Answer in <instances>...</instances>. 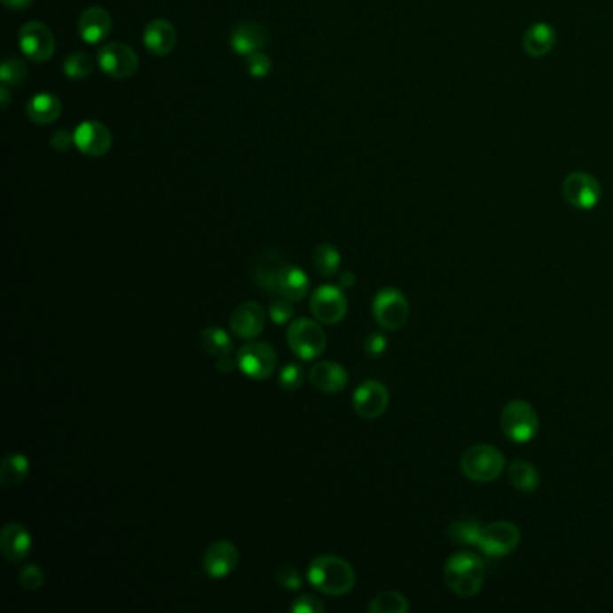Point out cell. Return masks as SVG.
Wrapping results in <instances>:
<instances>
[{"label": "cell", "mask_w": 613, "mask_h": 613, "mask_svg": "<svg viewBox=\"0 0 613 613\" xmlns=\"http://www.w3.org/2000/svg\"><path fill=\"white\" fill-rule=\"evenodd\" d=\"M28 117L36 124H51L61 114V101L52 94H36L26 106Z\"/></svg>", "instance_id": "25"}, {"label": "cell", "mask_w": 613, "mask_h": 613, "mask_svg": "<svg viewBox=\"0 0 613 613\" xmlns=\"http://www.w3.org/2000/svg\"><path fill=\"white\" fill-rule=\"evenodd\" d=\"M520 543V529L513 522H493L481 529L476 547L491 558H502L513 553Z\"/></svg>", "instance_id": "8"}, {"label": "cell", "mask_w": 613, "mask_h": 613, "mask_svg": "<svg viewBox=\"0 0 613 613\" xmlns=\"http://www.w3.org/2000/svg\"><path fill=\"white\" fill-rule=\"evenodd\" d=\"M0 94H3V108H6L8 103H10V94H8V87L6 85L0 89Z\"/></svg>", "instance_id": "45"}, {"label": "cell", "mask_w": 613, "mask_h": 613, "mask_svg": "<svg viewBox=\"0 0 613 613\" xmlns=\"http://www.w3.org/2000/svg\"><path fill=\"white\" fill-rule=\"evenodd\" d=\"M78 29H80V36H82L83 42L92 43V45L99 43L112 31V17L103 8H98V6L96 8H89L80 17Z\"/></svg>", "instance_id": "21"}, {"label": "cell", "mask_w": 613, "mask_h": 613, "mask_svg": "<svg viewBox=\"0 0 613 613\" xmlns=\"http://www.w3.org/2000/svg\"><path fill=\"white\" fill-rule=\"evenodd\" d=\"M563 198L570 203L572 208L576 209H593L599 200H601V185L597 182V178H593L588 173H570L565 180H563Z\"/></svg>", "instance_id": "11"}, {"label": "cell", "mask_w": 613, "mask_h": 613, "mask_svg": "<svg viewBox=\"0 0 613 613\" xmlns=\"http://www.w3.org/2000/svg\"><path fill=\"white\" fill-rule=\"evenodd\" d=\"M63 71L71 80H85L94 73V59L85 52L69 54L63 61Z\"/></svg>", "instance_id": "30"}, {"label": "cell", "mask_w": 613, "mask_h": 613, "mask_svg": "<svg viewBox=\"0 0 613 613\" xmlns=\"http://www.w3.org/2000/svg\"><path fill=\"white\" fill-rule=\"evenodd\" d=\"M484 563L471 553L453 554L444 565V581L448 588L459 597H473L483 590Z\"/></svg>", "instance_id": "2"}, {"label": "cell", "mask_w": 613, "mask_h": 613, "mask_svg": "<svg viewBox=\"0 0 613 613\" xmlns=\"http://www.w3.org/2000/svg\"><path fill=\"white\" fill-rule=\"evenodd\" d=\"M264 322H266L264 310L261 308V304L254 301L241 303L231 315V329L234 331L236 336L245 338V340H252L259 336L264 329Z\"/></svg>", "instance_id": "16"}, {"label": "cell", "mask_w": 613, "mask_h": 613, "mask_svg": "<svg viewBox=\"0 0 613 613\" xmlns=\"http://www.w3.org/2000/svg\"><path fill=\"white\" fill-rule=\"evenodd\" d=\"M324 609L326 606L322 604V601H318L313 595H303L295 599V602L292 604L294 613H322Z\"/></svg>", "instance_id": "39"}, {"label": "cell", "mask_w": 613, "mask_h": 613, "mask_svg": "<svg viewBox=\"0 0 613 613\" xmlns=\"http://www.w3.org/2000/svg\"><path fill=\"white\" fill-rule=\"evenodd\" d=\"M240 562L236 545L229 539H218L211 543L203 554V570L213 579H224L234 572Z\"/></svg>", "instance_id": "14"}, {"label": "cell", "mask_w": 613, "mask_h": 613, "mask_svg": "<svg viewBox=\"0 0 613 613\" xmlns=\"http://www.w3.org/2000/svg\"><path fill=\"white\" fill-rule=\"evenodd\" d=\"M308 581L326 595H346L353 590L357 576L353 567L338 556H317L308 567Z\"/></svg>", "instance_id": "1"}, {"label": "cell", "mask_w": 613, "mask_h": 613, "mask_svg": "<svg viewBox=\"0 0 613 613\" xmlns=\"http://www.w3.org/2000/svg\"><path fill=\"white\" fill-rule=\"evenodd\" d=\"M311 313L320 324H338L348 315V299L342 288L324 285L311 295Z\"/></svg>", "instance_id": "10"}, {"label": "cell", "mask_w": 613, "mask_h": 613, "mask_svg": "<svg viewBox=\"0 0 613 613\" xmlns=\"http://www.w3.org/2000/svg\"><path fill=\"white\" fill-rule=\"evenodd\" d=\"M481 529L483 527H479L475 522H455L450 525L448 536L457 545H476Z\"/></svg>", "instance_id": "33"}, {"label": "cell", "mask_w": 613, "mask_h": 613, "mask_svg": "<svg viewBox=\"0 0 613 613\" xmlns=\"http://www.w3.org/2000/svg\"><path fill=\"white\" fill-rule=\"evenodd\" d=\"M268 43V31L257 22H241L231 35V47L240 56L259 52Z\"/></svg>", "instance_id": "20"}, {"label": "cell", "mask_w": 613, "mask_h": 613, "mask_svg": "<svg viewBox=\"0 0 613 613\" xmlns=\"http://www.w3.org/2000/svg\"><path fill=\"white\" fill-rule=\"evenodd\" d=\"M3 4L10 10H28L31 4H33V0H3Z\"/></svg>", "instance_id": "43"}, {"label": "cell", "mask_w": 613, "mask_h": 613, "mask_svg": "<svg viewBox=\"0 0 613 613\" xmlns=\"http://www.w3.org/2000/svg\"><path fill=\"white\" fill-rule=\"evenodd\" d=\"M371 613H406L408 601L399 592H383L369 604Z\"/></svg>", "instance_id": "31"}, {"label": "cell", "mask_w": 613, "mask_h": 613, "mask_svg": "<svg viewBox=\"0 0 613 613\" xmlns=\"http://www.w3.org/2000/svg\"><path fill=\"white\" fill-rule=\"evenodd\" d=\"M247 71L252 78H264L271 71V61L264 52H254L247 56Z\"/></svg>", "instance_id": "37"}, {"label": "cell", "mask_w": 613, "mask_h": 613, "mask_svg": "<svg viewBox=\"0 0 613 613\" xmlns=\"http://www.w3.org/2000/svg\"><path fill=\"white\" fill-rule=\"evenodd\" d=\"M500 428L509 441L523 444L538 436L539 418L527 401L515 399L504 406L500 416Z\"/></svg>", "instance_id": "5"}, {"label": "cell", "mask_w": 613, "mask_h": 613, "mask_svg": "<svg viewBox=\"0 0 613 613\" xmlns=\"http://www.w3.org/2000/svg\"><path fill=\"white\" fill-rule=\"evenodd\" d=\"M75 146L87 157H103L112 146V133L98 121H85L75 131Z\"/></svg>", "instance_id": "15"}, {"label": "cell", "mask_w": 613, "mask_h": 613, "mask_svg": "<svg viewBox=\"0 0 613 613\" xmlns=\"http://www.w3.org/2000/svg\"><path fill=\"white\" fill-rule=\"evenodd\" d=\"M285 268H287V261H285L283 254L279 250L268 248L255 261L254 279L266 292H274L276 294Z\"/></svg>", "instance_id": "17"}, {"label": "cell", "mask_w": 613, "mask_h": 613, "mask_svg": "<svg viewBox=\"0 0 613 613\" xmlns=\"http://www.w3.org/2000/svg\"><path fill=\"white\" fill-rule=\"evenodd\" d=\"M340 263H342L340 252L333 245H329V243H324V245L317 247L315 252H313V264L318 270V274L324 276V278L334 276L336 271H338V268H340Z\"/></svg>", "instance_id": "29"}, {"label": "cell", "mask_w": 613, "mask_h": 613, "mask_svg": "<svg viewBox=\"0 0 613 613\" xmlns=\"http://www.w3.org/2000/svg\"><path fill=\"white\" fill-rule=\"evenodd\" d=\"M310 381L324 394H338L348 387V371L334 362H318L310 371Z\"/></svg>", "instance_id": "19"}, {"label": "cell", "mask_w": 613, "mask_h": 613, "mask_svg": "<svg viewBox=\"0 0 613 613\" xmlns=\"http://www.w3.org/2000/svg\"><path fill=\"white\" fill-rule=\"evenodd\" d=\"M268 311H270V318L276 324H285L294 317V301L276 294L274 301L270 303Z\"/></svg>", "instance_id": "34"}, {"label": "cell", "mask_w": 613, "mask_h": 613, "mask_svg": "<svg viewBox=\"0 0 613 613\" xmlns=\"http://www.w3.org/2000/svg\"><path fill=\"white\" fill-rule=\"evenodd\" d=\"M373 315L383 329H401L411 317V304L396 288H385L376 294L373 301Z\"/></svg>", "instance_id": "6"}, {"label": "cell", "mask_w": 613, "mask_h": 613, "mask_svg": "<svg viewBox=\"0 0 613 613\" xmlns=\"http://www.w3.org/2000/svg\"><path fill=\"white\" fill-rule=\"evenodd\" d=\"M216 367L222 371V373H231L234 369V360L229 357V355H224L216 360Z\"/></svg>", "instance_id": "44"}, {"label": "cell", "mask_w": 613, "mask_h": 613, "mask_svg": "<svg viewBox=\"0 0 613 613\" xmlns=\"http://www.w3.org/2000/svg\"><path fill=\"white\" fill-rule=\"evenodd\" d=\"M287 342L294 355L304 362H311L326 351L327 338L318 320L303 317L290 324L287 331Z\"/></svg>", "instance_id": "4"}, {"label": "cell", "mask_w": 613, "mask_h": 613, "mask_svg": "<svg viewBox=\"0 0 613 613\" xmlns=\"http://www.w3.org/2000/svg\"><path fill=\"white\" fill-rule=\"evenodd\" d=\"M308 290H310V279L306 276V271H303L299 266L287 264V268L283 270V274H281L276 294L297 303V301L306 297Z\"/></svg>", "instance_id": "24"}, {"label": "cell", "mask_w": 613, "mask_h": 613, "mask_svg": "<svg viewBox=\"0 0 613 613\" xmlns=\"http://www.w3.org/2000/svg\"><path fill=\"white\" fill-rule=\"evenodd\" d=\"M365 353L369 357H381L387 350V338L380 333H371L367 338H365Z\"/></svg>", "instance_id": "40"}, {"label": "cell", "mask_w": 613, "mask_h": 613, "mask_svg": "<svg viewBox=\"0 0 613 613\" xmlns=\"http://www.w3.org/2000/svg\"><path fill=\"white\" fill-rule=\"evenodd\" d=\"M507 475H509V481L511 484L518 490V491H523V493H532L538 490L539 486V475L536 471V468L525 460H515L511 462L509 469H507Z\"/></svg>", "instance_id": "28"}, {"label": "cell", "mask_w": 613, "mask_h": 613, "mask_svg": "<svg viewBox=\"0 0 613 613\" xmlns=\"http://www.w3.org/2000/svg\"><path fill=\"white\" fill-rule=\"evenodd\" d=\"M338 283H340V288H353L357 283V276L353 274V271L346 270V271H342V274H340Z\"/></svg>", "instance_id": "42"}, {"label": "cell", "mask_w": 613, "mask_h": 613, "mask_svg": "<svg viewBox=\"0 0 613 613\" xmlns=\"http://www.w3.org/2000/svg\"><path fill=\"white\" fill-rule=\"evenodd\" d=\"M238 369L252 380H268L278 367V355L274 348L264 342L245 344L236 357Z\"/></svg>", "instance_id": "7"}, {"label": "cell", "mask_w": 613, "mask_h": 613, "mask_svg": "<svg viewBox=\"0 0 613 613\" xmlns=\"http://www.w3.org/2000/svg\"><path fill=\"white\" fill-rule=\"evenodd\" d=\"M43 581H45V576H43V570L38 565H26L20 570V574H19L20 586L24 590H29V592H35V590L42 588Z\"/></svg>", "instance_id": "36"}, {"label": "cell", "mask_w": 613, "mask_h": 613, "mask_svg": "<svg viewBox=\"0 0 613 613\" xmlns=\"http://www.w3.org/2000/svg\"><path fill=\"white\" fill-rule=\"evenodd\" d=\"M22 52L33 61H47L54 54V35L42 22H29L19 33Z\"/></svg>", "instance_id": "13"}, {"label": "cell", "mask_w": 613, "mask_h": 613, "mask_svg": "<svg viewBox=\"0 0 613 613\" xmlns=\"http://www.w3.org/2000/svg\"><path fill=\"white\" fill-rule=\"evenodd\" d=\"M200 346L209 357L220 358L224 355H231L232 351V342L227 331L216 326H209L201 331L200 334Z\"/></svg>", "instance_id": "27"}, {"label": "cell", "mask_w": 613, "mask_h": 613, "mask_svg": "<svg viewBox=\"0 0 613 613\" xmlns=\"http://www.w3.org/2000/svg\"><path fill=\"white\" fill-rule=\"evenodd\" d=\"M75 145V135L67 130H56L51 138V146L58 152H67Z\"/></svg>", "instance_id": "41"}, {"label": "cell", "mask_w": 613, "mask_h": 613, "mask_svg": "<svg viewBox=\"0 0 613 613\" xmlns=\"http://www.w3.org/2000/svg\"><path fill=\"white\" fill-rule=\"evenodd\" d=\"M28 78V67L19 58H6L0 67V80L4 85H22Z\"/></svg>", "instance_id": "32"}, {"label": "cell", "mask_w": 613, "mask_h": 613, "mask_svg": "<svg viewBox=\"0 0 613 613\" xmlns=\"http://www.w3.org/2000/svg\"><path fill=\"white\" fill-rule=\"evenodd\" d=\"M143 40L152 54L168 56L177 45V31L168 20L157 19L146 26Z\"/></svg>", "instance_id": "22"}, {"label": "cell", "mask_w": 613, "mask_h": 613, "mask_svg": "<svg viewBox=\"0 0 613 613\" xmlns=\"http://www.w3.org/2000/svg\"><path fill=\"white\" fill-rule=\"evenodd\" d=\"M29 475V460L22 453H8L0 468V484L4 488L19 486Z\"/></svg>", "instance_id": "26"}, {"label": "cell", "mask_w": 613, "mask_h": 613, "mask_svg": "<svg viewBox=\"0 0 613 613\" xmlns=\"http://www.w3.org/2000/svg\"><path fill=\"white\" fill-rule=\"evenodd\" d=\"M554 43H556V33L549 24H545V22L530 26L523 36V49L532 58L545 56L554 47Z\"/></svg>", "instance_id": "23"}, {"label": "cell", "mask_w": 613, "mask_h": 613, "mask_svg": "<svg viewBox=\"0 0 613 613\" xmlns=\"http://www.w3.org/2000/svg\"><path fill=\"white\" fill-rule=\"evenodd\" d=\"M0 551L10 563H20L31 551V534L20 523H8L0 532Z\"/></svg>", "instance_id": "18"}, {"label": "cell", "mask_w": 613, "mask_h": 613, "mask_svg": "<svg viewBox=\"0 0 613 613\" xmlns=\"http://www.w3.org/2000/svg\"><path fill=\"white\" fill-rule=\"evenodd\" d=\"M506 468L502 452L491 444H473L460 457V469L473 483H493Z\"/></svg>", "instance_id": "3"}, {"label": "cell", "mask_w": 613, "mask_h": 613, "mask_svg": "<svg viewBox=\"0 0 613 613\" xmlns=\"http://www.w3.org/2000/svg\"><path fill=\"white\" fill-rule=\"evenodd\" d=\"M304 383V371L297 364H288L279 373V385L285 390H299Z\"/></svg>", "instance_id": "35"}, {"label": "cell", "mask_w": 613, "mask_h": 613, "mask_svg": "<svg viewBox=\"0 0 613 613\" xmlns=\"http://www.w3.org/2000/svg\"><path fill=\"white\" fill-rule=\"evenodd\" d=\"M390 396L389 389L378 380H367L353 394L355 413L364 420H376L385 414Z\"/></svg>", "instance_id": "12"}, {"label": "cell", "mask_w": 613, "mask_h": 613, "mask_svg": "<svg viewBox=\"0 0 613 613\" xmlns=\"http://www.w3.org/2000/svg\"><path fill=\"white\" fill-rule=\"evenodd\" d=\"M276 581L287 590H299L303 586V578L295 567H281L276 574Z\"/></svg>", "instance_id": "38"}, {"label": "cell", "mask_w": 613, "mask_h": 613, "mask_svg": "<svg viewBox=\"0 0 613 613\" xmlns=\"http://www.w3.org/2000/svg\"><path fill=\"white\" fill-rule=\"evenodd\" d=\"M98 61L101 71L115 80L130 78L139 69V56L131 47L119 42L103 45L98 52Z\"/></svg>", "instance_id": "9"}]
</instances>
